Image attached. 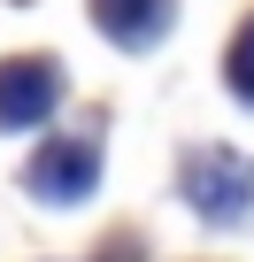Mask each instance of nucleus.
Segmentation results:
<instances>
[{"instance_id":"f257e3e1","label":"nucleus","mask_w":254,"mask_h":262,"mask_svg":"<svg viewBox=\"0 0 254 262\" xmlns=\"http://www.w3.org/2000/svg\"><path fill=\"white\" fill-rule=\"evenodd\" d=\"M185 201H193L208 224H239V216L254 208V162L231 155V147L193 155V162H185Z\"/></svg>"},{"instance_id":"f03ea898","label":"nucleus","mask_w":254,"mask_h":262,"mask_svg":"<svg viewBox=\"0 0 254 262\" xmlns=\"http://www.w3.org/2000/svg\"><path fill=\"white\" fill-rule=\"evenodd\" d=\"M62 108V70L47 54H8L0 62V131H31Z\"/></svg>"},{"instance_id":"7ed1b4c3","label":"nucleus","mask_w":254,"mask_h":262,"mask_svg":"<svg viewBox=\"0 0 254 262\" xmlns=\"http://www.w3.org/2000/svg\"><path fill=\"white\" fill-rule=\"evenodd\" d=\"M24 185H31L39 201H85V193L100 185V155H93L85 139H54V147H39V155L24 162Z\"/></svg>"},{"instance_id":"20e7f679","label":"nucleus","mask_w":254,"mask_h":262,"mask_svg":"<svg viewBox=\"0 0 254 262\" xmlns=\"http://www.w3.org/2000/svg\"><path fill=\"white\" fill-rule=\"evenodd\" d=\"M177 16V0H93V24L116 39V47H154Z\"/></svg>"},{"instance_id":"39448f33","label":"nucleus","mask_w":254,"mask_h":262,"mask_svg":"<svg viewBox=\"0 0 254 262\" xmlns=\"http://www.w3.org/2000/svg\"><path fill=\"white\" fill-rule=\"evenodd\" d=\"M223 77H231V93H246V100H254V24L231 39V62H223Z\"/></svg>"}]
</instances>
